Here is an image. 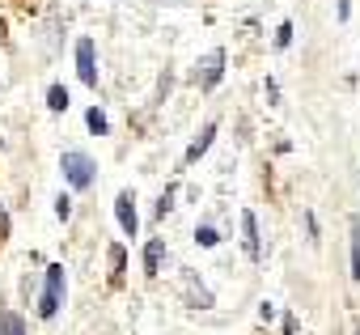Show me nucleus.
I'll list each match as a JSON object with an SVG mask.
<instances>
[{"instance_id":"14","label":"nucleus","mask_w":360,"mask_h":335,"mask_svg":"<svg viewBox=\"0 0 360 335\" xmlns=\"http://www.w3.org/2000/svg\"><path fill=\"white\" fill-rule=\"evenodd\" d=\"M56 212L68 221V217H72V200H68V196H60V200H56Z\"/></svg>"},{"instance_id":"7","label":"nucleus","mask_w":360,"mask_h":335,"mask_svg":"<svg viewBox=\"0 0 360 335\" xmlns=\"http://www.w3.org/2000/svg\"><path fill=\"white\" fill-rule=\"evenodd\" d=\"M161 255H165V242H149V246H144V272H149V276H157Z\"/></svg>"},{"instance_id":"5","label":"nucleus","mask_w":360,"mask_h":335,"mask_svg":"<svg viewBox=\"0 0 360 335\" xmlns=\"http://www.w3.org/2000/svg\"><path fill=\"white\" fill-rule=\"evenodd\" d=\"M200 68H204V73H195V77H200V85H204V89H212L216 81H221V68H225V56H221V51H212V56H208V60H204Z\"/></svg>"},{"instance_id":"8","label":"nucleus","mask_w":360,"mask_h":335,"mask_svg":"<svg viewBox=\"0 0 360 335\" xmlns=\"http://www.w3.org/2000/svg\"><path fill=\"white\" fill-rule=\"evenodd\" d=\"M242 229H246V251L259 259V225H254V212H242Z\"/></svg>"},{"instance_id":"12","label":"nucleus","mask_w":360,"mask_h":335,"mask_svg":"<svg viewBox=\"0 0 360 335\" xmlns=\"http://www.w3.org/2000/svg\"><path fill=\"white\" fill-rule=\"evenodd\" d=\"M195 238H200V246H216V242H221V233H216L212 225H200V229H195Z\"/></svg>"},{"instance_id":"6","label":"nucleus","mask_w":360,"mask_h":335,"mask_svg":"<svg viewBox=\"0 0 360 335\" xmlns=\"http://www.w3.org/2000/svg\"><path fill=\"white\" fill-rule=\"evenodd\" d=\"M212 136H216V124H208V128L200 132V140H195V145L187 149V165H191V161H200V153H208V145H212Z\"/></svg>"},{"instance_id":"1","label":"nucleus","mask_w":360,"mask_h":335,"mask_svg":"<svg viewBox=\"0 0 360 335\" xmlns=\"http://www.w3.org/2000/svg\"><path fill=\"white\" fill-rule=\"evenodd\" d=\"M60 165H64V178L77 187V191H89V187H93V170H98V165H93V157H85V153L72 149V153H64Z\"/></svg>"},{"instance_id":"15","label":"nucleus","mask_w":360,"mask_h":335,"mask_svg":"<svg viewBox=\"0 0 360 335\" xmlns=\"http://www.w3.org/2000/svg\"><path fill=\"white\" fill-rule=\"evenodd\" d=\"M288 38H293V26L284 21V26H280V34H276V47H288Z\"/></svg>"},{"instance_id":"10","label":"nucleus","mask_w":360,"mask_h":335,"mask_svg":"<svg viewBox=\"0 0 360 335\" xmlns=\"http://www.w3.org/2000/svg\"><path fill=\"white\" fill-rule=\"evenodd\" d=\"M47 106H51V111H68V89H64V85H51V93H47Z\"/></svg>"},{"instance_id":"2","label":"nucleus","mask_w":360,"mask_h":335,"mask_svg":"<svg viewBox=\"0 0 360 335\" xmlns=\"http://www.w3.org/2000/svg\"><path fill=\"white\" fill-rule=\"evenodd\" d=\"M60 289H64V268L56 263V268H47V289H43V301H38V314H43V319H56Z\"/></svg>"},{"instance_id":"3","label":"nucleus","mask_w":360,"mask_h":335,"mask_svg":"<svg viewBox=\"0 0 360 335\" xmlns=\"http://www.w3.org/2000/svg\"><path fill=\"white\" fill-rule=\"evenodd\" d=\"M77 73H81L85 85H98V60H93V43L89 38L77 43Z\"/></svg>"},{"instance_id":"11","label":"nucleus","mask_w":360,"mask_h":335,"mask_svg":"<svg viewBox=\"0 0 360 335\" xmlns=\"http://www.w3.org/2000/svg\"><path fill=\"white\" fill-rule=\"evenodd\" d=\"M85 119H89V128H93V136H106V128H110V124H106V115H102L98 106H93V111H89Z\"/></svg>"},{"instance_id":"13","label":"nucleus","mask_w":360,"mask_h":335,"mask_svg":"<svg viewBox=\"0 0 360 335\" xmlns=\"http://www.w3.org/2000/svg\"><path fill=\"white\" fill-rule=\"evenodd\" d=\"M352 276L360 280V233H356V242H352Z\"/></svg>"},{"instance_id":"9","label":"nucleus","mask_w":360,"mask_h":335,"mask_svg":"<svg viewBox=\"0 0 360 335\" xmlns=\"http://www.w3.org/2000/svg\"><path fill=\"white\" fill-rule=\"evenodd\" d=\"M0 335H26V323L5 310V314H0Z\"/></svg>"},{"instance_id":"4","label":"nucleus","mask_w":360,"mask_h":335,"mask_svg":"<svg viewBox=\"0 0 360 335\" xmlns=\"http://www.w3.org/2000/svg\"><path fill=\"white\" fill-rule=\"evenodd\" d=\"M115 217H119V225H123V233H128V238H136L140 217H136V200H132V191H123V196L115 200Z\"/></svg>"}]
</instances>
